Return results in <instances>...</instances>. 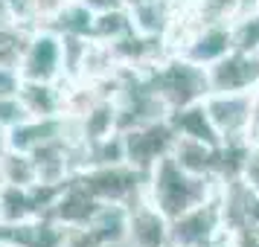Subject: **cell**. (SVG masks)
Returning <instances> with one entry per match:
<instances>
[{
  "label": "cell",
  "mask_w": 259,
  "mask_h": 247,
  "mask_svg": "<svg viewBox=\"0 0 259 247\" xmlns=\"http://www.w3.org/2000/svg\"><path fill=\"white\" fill-rule=\"evenodd\" d=\"M215 192H219V180L215 177L192 175L187 169H181L172 154H166V157H160L154 163L152 175H149V186H146L149 201L163 212L169 221L189 212L192 207L204 204V201H210Z\"/></svg>",
  "instance_id": "1"
},
{
  "label": "cell",
  "mask_w": 259,
  "mask_h": 247,
  "mask_svg": "<svg viewBox=\"0 0 259 247\" xmlns=\"http://www.w3.org/2000/svg\"><path fill=\"white\" fill-rule=\"evenodd\" d=\"M146 82L152 84V90L166 102L169 111L192 102H201L210 93V82H207V67L192 64L184 56H172V59H160L143 67Z\"/></svg>",
  "instance_id": "2"
},
{
  "label": "cell",
  "mask_w": 259,
  "mask_h": 247,
  "mask_svg": "<svg viewBox=\"0 0 259 247\" xmlns=\"http://www.w3.org/2000/svg\"><path fill=\"white\" fill-rule=\"evenodd\" d=\"M76 180L102 204H125V207H134L137 201L146 198V186H149V175L134 169L131 163L82 169L76 172Z\"/></svg>",
  "instance_id": "3"
},
{
  "label": "cell",
  "mask_w": 259,
  "mask_h": 247,
  "mask_svg": "<svg viewBox=\"0 0 259 247\" xmlns=\"http://www.w3.org/2000/svg\"><path fill=\"white\" fill-rule=\"evenodd\" d=\"M224 235V215L219 192L189 212L169 221V247H212Z\"/></svg>",
  "instance_id": "4"
},
{
  "label": "cell",
  "mask_w": 259,
  "mask_h": 247,
  "mask_svg": "<svg viewBox=\"0 0 259 247\" xmlns=\"http://www.w3.org/2000/svg\"><path fill=\"white\" fill-rule=\"evenodd\" d=\"M122 140H125V163L152 175L154 163L166 154H172L178 134L169 125V119H154V122H146L140 128L122 131Z\"/></svg>",
  "instance_id": "5"
},
{
  "label": "cell",
  "mask_w": 259,
  "mask_h": 247,
  "mask_svg": "<svg viewBox=\"0 0 259 247\" xmlns=\"http://www.w3.org/2000/svg\"><path fill=\"white\" fill-rule=\"evenodd\" d=\"M256 90H242V93H207L204 105L210 114L212 125L219 128L222 140L230 137H250L253 117H256Z\"/></svg>",
  "instance_id": "6"
},
{
  "label": "cell",
  "mask_w": 259,
  "mask_h": 247,
  "mask_svg": "<svg viewBox=\"0 0 259 247\" xmlns=\"http://www.w3.org/2000/svg\"><path fill=\"white\" fill-rule=\"evenodd\" d=\"M210 93H242L259 87V53L230 50L224 59L207 67Z\"/></svg>",
  "instance_id": "7"
},
{
  "label": "cell",
  "mask_w": 259,
  "mask_h": 247,
  "mask_svg": "<svg viewBox=\"0 0 259 247\" xmlns=\"http://www.w3.org/2000/svg\"><path fill=\"white\" fill-rule=\"evenodd\" d=\"M18 73L24 82H56L61 76V38L50 29L32 32Z\"/></svg>",
  "instance_id": "8"
},
{
  "label": "cell",
  "mask_w": 259,
  "mask_h": 247,
  "mask_svg": "<svg viewBox=\"0 0 259 247\" xmlns=\"http://www.w3.org/2000/svg\"><path fill=\"white\" fill-rule=\"evenodd\" d=\"M219 198H222L224 230H242V227L259 230V192H253L242 177L219 183Z\"/></svg>",
  "instance_id": "9"
},
{
  "label": "cell",
  "mask_w": 259,
  "mask_h": 247,
  "mask_svg": "<svg viewBox=\"0 0 259 247\" xmlns=\"http://www.w3.org/2000/svg\"><path fill=\"white\" fill-rule=\"evenodd\" d=\"M67 238V224H59L56 218L38 215L18 224L0 221V241L18 247H64Z\"/></svg>",
  "instance_id": "10"
},
{
  "label": "cell",
  "mask_w": 259,
  "mask_h": 247,
  "mask_svg": "<svg viewBox=\"0 0 259 247\" xmlns=\"http://www.w3.org/2000/svg\"><path fill=\"white\" fill-rule=\"evenodd\" d=\"M230 50H233V26H230V21H222V24L198 26V29L184 41V50H181L178 56L189 59L192 64L210 67V64H215L219 59H224Z\"/></svg>",
  "instance_id": "11"
},
{
  "label": "cell",
  "mask_w": 259,
  "mask_h": 247,
  "mask_svg": "<svg viewBox=\"0 0 259 247\" xmlns=\"http://www.w3.org/2000/svg\"><path fill=\"white\" fill-rule=\"evenodd\" d=\"M131 247H169V218L149 198L128 207V235Z\"/></svg>",
  "instance_id": "12"
},
{
  "label": "cell",
  "mask_w": 259,
  "mask_h": 247,
  "mask_svg": "<svg viewBox=\"0 0 259 247\" xmlns=\"http://www.w3.org/2000/svg\"><path fill=\"white\" fill-rule=\"evenodd\" d=\"M99 210H102V201L94 198V195L76 180V175H73L67 189H64L59 195V201L50 207L47 218H56L59 224H67V227H82V224L94 221Z\"/></svg>",
  "instance_id": "13"
},
{
  "label": "cell",
  "mask_w": 259,
  "mask_h": 247,
  "mask_svg": "<svg viewBox=\"0 0 259 247\" xmlns=\"http://www.w3.org/2000/svg\"><path fill=\"white\" fill-rule=\"evenodd\" d=\"M163 44H166L163 35H146V32L131 29L122 38L111 41L108 50H111V56L117 61V67L119 64L122 67H149V64H154L163 56Z\"/></svg>",
  "instance_id": "14"
},
{
  "label": "cell",
  "mask_w": 259,
  "mask_h": 247,
  "mask_svg": "<svg viewBox=\"0 0 259 247\" xmlns=\"http://www.w3.org/2000/svg\"><path fill=\"white\" fill-rule=\"evenodd\" d=\"M169 119V125L175 128L178 137H189V140H201L207 142V145H222V134L219 128L212 125L210 114H207V105H204V99L201 102H192V105H184V108H175V111H169L166 114Z\"/></svg>",
  "instance_id": "15"
},
{
  "label": "cell",
  "mask_w": 259,
  "mask_h": 247,
  "mask_svg": "<svg viewBox=\"0 0 259 247\" xmlns=\"http://www.w3.org/2000/svg\"><path fill=\"white\" fill-rule=\"evenodd\" d=\"M219 149L207 145V142H201V140L178 137L175 145H172V157L178 160L181 169H187L192 175H204V177H215L219 180Z\"/></svg>",
  "instance_id": "16"
},
{
  "label": "cell",
  "mask_w": 259,
  "mask_h": 247,
  "mask_svg": "<svg viewBox=\"0 0 259 247\" xmlns=\"http://www.w3.org/2000/svg\"><path fill=\"white\" fill-rule=\"evenodd\" d=\"M94 18L96 12L82 3V0H64L56 12L50 15L47 21H41V29H50L56 35H82L91 38V29H94Z\"/></svg>",
  "instance_id": "17"
},
{
  "label": "cell",
  "mask_w": 259,
  "mask_h": 247,
  "mask_svg": "<svg viewBox=\"0 0 259 247\" xmlns=\"http://www.w3.org/2000/svg\"><path fill=\"white\" fill-rule=\"evenodd\" d=\"M76 128H79V140L82 142H96L111 137L117 131V105H114V99L91 102L82 114H76Z\"/></svg>",
  "instance_id": "18"
},
{
  "label": "cell",
  "mask_w": 259,
  "mask_h": 247,
  "mask_svg": "<svg viewBox=\"0 0 259 247\" xmlns=\"http://www.w3.org/2000/svg\"><path fill=\"white\" fill-rule=\"evenodd\" d=\"M18 96L32 117H64L67 114V96H61L56 82H21Z\"/></svg>",
  "instance_id": "19"
},
{
  "label": "cell",
  "mask_w": 259,
  "mask_h": 247,
  "mask_svg": "<svg viewBox=\"0 0 259 247\" xmlns=\"http://www.w3.org/2000/svg\"><path fill=\"white\" fill-rule=\"evenodd\" d=\"M131 21H134V29L137 32H146V35H169L172 29V0H152V3H137V6H128Z\"/></svg>",
  "instance_id": "20"
},
{
  "label": "cell",
  "mask_w": 259,
  "mask_h": 247,
  "mask_svg": "<svg viewBox=\"0 0 259 247\" xmlns=\"http://www.w3.org/2000/svg\"><path fill=\"white\" fill-rule=\"evenodd\" d=\"M253 152V140L250 137H230L222 142L219 149V183L224 180H236L245 175V163Z\"/></svg>",
  "instance_id": "21"
},
{
  "label": "cell",
  "mask_w": 259,
  "mask_h": 247,
  "mask_svg": "<svg viewBox=\"0 0 259 247\" xmlns=\"http://www.w3.org/2000/svg\"><path fill=\"white\" fill-rule=\"evenodd\" d=\"M134 29V21H131L128 6H114V9H102L96 12L94 18V29H91V41H102V44H111L122 38L125 32Z\"/></svg>",
  "instance_id": "22"
},
{
  "label": "cell",
  "mask_w": 259,
  "mask_h": 247,
  "mask_svg": "<svg viewBox=\"0 0 259 247\" xmlns=\"http://www.w3.org/2000/svg\"><path fill=\"white\" fill-rule=\"evenodd\" d=\"M0 172H3V183H12V186H32L38 180V169L35 160L29 152H9L0 157Z\"/></svg>",
  "instance_id": "23"
},
{
  "label": "cell",
  "mask_w": 259,
  "mask_h": 247,
  "mask_svg": "<svg viewBox=\"0 0 259 247\" xmlns=\"http://www.w3.org/2000/svg\"><path fill=\"white\" fill-rule=\"evenodd\" d=\"M26 218H35V215H32V204H29L26 186L3 183V186H0V221L3 224H18V221H26Z\"/></svg>",
  "instance_id": "24"
},
{
  "label": "cell",
  "mask_w": 259,
  "mask_h": 247,
  "mask_svg": "<svg viewBox=\"0 0 259 247\" xmlns=\"http://www.w3.org/2000/svg\"><path fill=\"white\" fill-rule=\"evenodd\" d=\"M233 26V50L242 53H259V9L239 15Z\"/></svg>",
  "instance_id": "25"
},
{
  "label": "cell",
  "mask_w": 259,
  "mask_h": 247,
  "mask_svg": "<svg viewBox=\"0 0 259 247\" xmlns=\"http://www.w3.org/2000/svg\"><path fill=\"white\" fill-rule=\"evenodd\" d=\"M198 3V26L222 24L239 15V0H195Z\"/></svg>",
  "instance_id": "26"
},
{
  "label": "cell",
  "mask_w": 259,
  "mask_h": 247,
  "mask_svg": "<svg viewBox=\"0 0 259 247\" xmlns=\"http://www.w3.org/2000/svg\"><path fill=\"white\" fill-rule=\"evenodd\" d=\"M26 119H32V114L26 111V105L21 102V96H3L0 99V125L6 131L18 128L21 122H26Z\"/></svg>",
  "instance_id": "27"
},
{
  "label": "cell",
  "mask_w": 259,
  "mask_h": 247,
  "mask_svg": "<svg viewBox=\"0 0 259 247\" xmlns=\"http://www.w3.org/2000/svg\"><path fill=\"white\" fill-rule=\"evenodd\" d=\"M64 247H108V244L102 241V235L96 233L91 224H82V227H67Z\"/></svg>",
  "instance_id": "28"
},
{
  "label": "cell",
  "mask_w": 259,
  "mask_h": 247,
  "mask_svg": "<svg viewBox=\"0 0 259 247\" xmlns=\"http://www.w3.org/2000/svg\"><path fill=\"white\" fill-rule=\"evenodd\" d=\"M21 73L15 70V67H6V64H0V99L3 96H15L21 90Z\"/></svg>",
  "instance_id": "29"
},
{
  "label": "cell",
  "mask_w": 259,
  "mask_h": 247,
  "mask_svg": "<svg viewBox=\"0 0 259 247\" xmlns=\"http://www.w3.org/2000/svg\"><path fill=\"white\" fill-rule=\"evenodd\" d=\"M227 244L230 247H259V230H253V227L227 230Z\"/></svg>",
  "instance_id": "30"
},
{
  "label": "cell",
  "mask_w": 259,
  "mask_h": 247,
  "mask_svg": "<svg viewBox=\"0 0 259 247\" xmlns=\"http://www.w3.org/2000/svg\"><path fill=\"white\" fill-rule=\"evenodd\" d=\"M242 180H245V183L253 189V192H259V145H253V152H250V157H247Z\"/></svg>",
  "instance_id": "31"
},
{
  "label": "cell",
  "mask_w": 259,
  "mask_h": 247,
  "mask_svg": "<svg viewBox=\"0 0 259 247\" xmlns=\"http://www.w3.org/2000/svg\"><path fill=\"white\" fill-rule=\"evenodd\" d=\"M6 152H9V131L0 125V157H3Z\"/></svg>",
  "instance_id": "32"
},
{
  "label": "cell",
  "mask_w": 259,
  "mask_h": 247,
  "mask_svg": "<svg viewBox=\"0 0 259 247\" xmlns=\"http://www.w3.org/2000/svg\"><path fill=\"white\" fill-rule=\"evenodd\" d=\"M212 247H230V244H227V230H224V241H222V238H219V241H215V244H212Z\"/></svg>",
  "instance_id": "33"
},
{
  "label": "cell",
  "mask_w": 259,
  "mask_h": 247,
  "mask_svg": "<svg viewBox=\"0 0 259 247\" xmlns=\"http://www.w3.org/2000/svg\"><path fill=\"white\" fill-rule=\"evenodd\" d=\"M137 3H152V0H125V6H137Z\"/></svg>",
  "instance_id": "34"
},
{
  "label": "cell",
  "mask_w": 259,
  "mask_h": 247,
  "mask_svg": "<svg viewBox=\"0 0 259 247\" xmlns=\"http://www.w3.org/2000/svg\"><path fill=\"white\" fill-rule=\"evenodd\" d=\"M253 145H259V131H256V134H253Z\"/></svg>",
  "instance_id": "35"
},
{
  "label": "cell",
  "mask_w": 259,
  "mask_h": 247,
  "mask_svg": "<svg viewBox=\"0 0 259 247\" xmlns=\"http://www.w3.org/2000/svg\"><path fill=\"white\" fill-rule=\"evenodd\" d=\"M0 247H18V244H3V241H0Z\"/></svg>",
  "instance_id": "36"
},
{
  "label": "cell",
  "mask_w": 259,
  "mask_h": 247,
  "mask_svg": "<svg viewBox=\"0 0 259 247\" xmlns=\"http://www.w3.org/2000/svg\"><path fill=\"white\" fill-rule=\"evenodd\" d=\"M172 3H175V0H172Z\"/></svg>",
  "instance_id": "37"
}]
</instances>
